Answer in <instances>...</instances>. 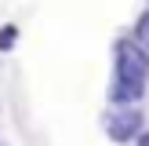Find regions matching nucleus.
<instances>
[{
    "label": "nucleus",
    "mask_w": 149,
    "mask_h": 146,
    "mask_svg": "<svg viewBox=\"0 0 149 146\" xmlns=\"http://www.w3.org/2000/svg\"><path fill=\"white\" fill-rule=\"evenodd\" d=\"M131 44H135V48L149 58V11H142V15L135 18V29H131Z\"/></svg>",
    "instance_id": "nucleus-3"
},
{
    "label": "nucleus",
    "mask_w": 149,
    "mask_h": 146,
    "mask_svg": "<svg viewBox=\"0 0 149 146\" xmlns=\"http://www.w3.org/2000/svg\"><path fill=\"white\" fill-rule=\"evenodd\" d=\"M102 124H106V135L116 146H127L146 131V113H142V106H109Z\"/></svg>",
    "instance_id": "nucleus-2"
},
{
    "label": "nucleus",
    "mask_w": 149,
    "mask_h": 146,
    "mask_svg": "<svg viewBox=\"0 0 149 146\" xmlns=\"http://www.w3.org/2000/svg\"><path fill=\"white\" fill-rule=\"evenodd\" d=\"M15 44H18V26H15V22H7V26H0V55H7V51H15Z\"/></svg>",
    "instance_id": "nucleus-4"
},
{
    "label": "nucleus",
    "mask_w": 149,
    "mask_h": 146,
    "mask_svg": "<svg viewBox=\"0 0 149 146\" xmlns=\"http://www.w3.org/2000/svg\"><path fill=\"white\" fill-rule=\"evenodd\" d=\"M149 88V58L120 36L113 44V80H109V106H138Z\"/></svg>",
    "instance_id": "nucleus-1"
},
{
    "label": "nucleus",
    "mask_w": 149,
    "mask_h": 146,
    "mask_svg": "<svg viewBox=\"0 0 149 146\" xmlns=\"http://www.w3.org/2000/svg\"><path fill=\"white\" fill-rule=\"evenodd\" d=\"M135 146H149V128H146V131H142V135H138V139H135Z\"/></svg>",
    "instance_id": "nucleus-5"
}]
</instances>
